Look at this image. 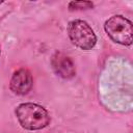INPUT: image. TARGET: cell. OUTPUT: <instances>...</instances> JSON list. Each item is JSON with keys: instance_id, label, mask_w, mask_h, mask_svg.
<instances>
[{"instance_id": "obj_6", "label": "cell", "mask_w": 133, "mask_h": 133, "mask_svg": "<svg viewBox=\"0 0 133 133\" xmlns=\"http://www.w3.org/2000/svg\"><path fill=\"white\" fill-rule=\"evenodd\" d=\"M94 6L92 2L90 1H72L69 3V9L70 10H83V9H89Z\"/></svg>"}, {"instance_id": "obj_4", "label": "cell", "mask_w": 133, "mask_h": 133, "mask_svg": "<svg viewBox=\"0 0 133 133\" xmlns=\"http://www.w3.org/2000/svg\"><path fill=\"white\" fill-rule=\"evenodd\" d=\"M32 84L33 79L30 71L22 68L17 70L12 74L9 82V87L14 94L23 96L30 91V89L32 88Z\"/></svg>"}, {"instance_id": "obj_3", "label": "cell", "mask_w": 133, "mask_h": 133, "mask_svg": "<svg viewBox=\"0 0 133 133\" xmlns=\"http://www.w3.org/2000/svg\"><path fill=\"white\" fill-rule=\"evenodd\" d=\"M68 34L71 42L81 50H90L97 44L92 28L83 20H73L68 24Z\"/></svg>"}, {"instance_id": "obj_5", "label": "cell", "mask_w": 133, "mask_h": 133, "mask_svg": "<svg viewBox=\"0 0 133 133\" xmlns=\"http://www.w3.org/2000/svg\"><path fill=\"white\" fill-rule=\"evenodd\" d=\"M51 64L54 72L63 79H71L76 75V69L73 60L62 52H55L53 54Z\"/></svg>"}, {"instance_id": "obj_1", "label": "cell", "mask_w": 133, "mask_h": 133, "mask_svg": "<svg viewBox=\"0 0 133 133\" xmlns=\"http://www.w3.org/2000/svg\"><path fill=\"white\" fill-rule=\"evenodd\" d=\"M15 113L21 127L30 131L41 130L51 121L47 109L35 103H22L16 108Z\"/></svg>"}, {"instance_id": "obj_2", "label": "cell", "mask_w": 133, "mask_h": 133, "mask_svg": "<svg viewBox=\"0 0 133 133\" xmlns=\"http://www.w3.org/2000/svg\"><path fill=\"white\" fill-rule=\"evenodd\" d=\"M104 29L108 36L115 43L123 46L132 44V22L121 15L110 17L104 24Z\"/></svg>"}]
</instances>
